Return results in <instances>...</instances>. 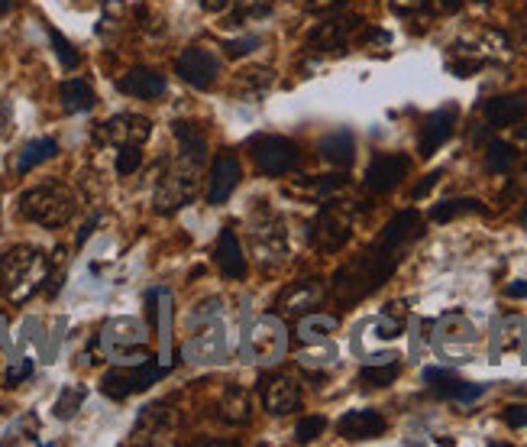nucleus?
<instances>
[{
  "mask_svg": "<svg viewBox=\"0 0 527 447\" xmlns=\"http://www.w3.org/2000/svg\"><path fill=\"white\" fill-rule=\"evenodd\" d=\"M327 428V418L324 415H304L298 428H295V441L298 444H311L314 438H321Z\"/></svg>",
  "mask_w": 527,
  "mask_h": 447,
  "instance_id": "ea45409f",
  "label": "nucleus"
},
{
  "mask_svg": "<svg viewBox=\"0 0 527 447\" xmlns=\"http://www.w3.org/2000/svg\"><path fill=\"white\" fill-rule=\"evenodd\" d=\"M456 120H460V107H456V104H443L440 111H434L431 117L424 120L421 140H418V153H421L424 159H431L437 149L453 137Z\"/></svg>",
  "mask_w": 527,
  "mask_h": 447,
  "instance_id": "4468645a",
  "label": "nucleus"
},
{
  "mask_svg": "<svg viewBox=\"0 0 527 447\" xmlns=\"http://www.w3.org/2000/svg\"><path fill=\"white\" fill-rule=\"evenodd\" d=\"M140 166H143L140 146H120V153H117V175H133Z\"/></svg>",
  "mask_w": 527,
  "mask_h": 447,
  "instance_id": "79ce46f5",
  "label": "nucleus"
},
{
  "mask_svg": "<svg viewBox=\"0 0 527 447\" xmlns=\"http://www.w3.org/2000/svg\"><path fill=\"white\" fill-rule=\"evenodd\" d=\"M476 344V328L463 315H443L437 321V347L447 344Z\"/></svg>",
  "mask_w": 527,
  "mask_h": 447,
  "instance_id": "c85d7f7f",
  "label": "nucleus"
},
{
  "mask_svg": "<svg viewBox=\"0 0 527 447\" xmlns=\"http://www.w3.org/2000/svg\"><path fill=\"white\" fill-rule=\"evenodd\" d=\"M249 153H253V162L262 175H272V179H279V175L298 169V146L285 140V137H253L249 140Z\"/></svg>",
  "mask_w": 527,
  "mask_h": 447,
  "instance_id": "423d86ee",
  "label": "nucleus"
},
{
  "mask_svg": "<svg viewBox=\"0 0 527 447\" xmlns=\"http://www.w3.org/2000/svg\"><path fill=\"white\" fill-rule=\"evenodd\" d=\"M33 373V360H20L17 363V367H13L10 373H7V386L13 389V386H17V383H23V379L26 376H30Z\"/></svg>",
  "mask_w": 527,
  "mask_h": 447,
  "instance_id": "49530a36",
  "label": "nucleus"
},
{
  "mask_svg": "<svg viewBox=\"0 0 527 447\" xmlns=\"http://www.w3.org/2000/svg\"><path fill=\"white\" fill-rule=\"evenodd\" d=\"M515 162H518V149L511 143H505V140H492L489 149H485V172L505 175Z\"/></svg>",
  "mask_w": 527,
  "mask_h": 447,
  "instance_id": "72a5a7b5",
  "label": "nucleus"
},
{
  "mask_svg": "<svg viewBox=\"0 0 527 447\" xmlns=\"http://www.w3.org/2000/svg\"><path fill=\"white\" fill-rule=\"evenodd\" d=\"M249 240H253V253L259 256V263H279L285 256V227L275 214H266V221L253 224L249 230Z\"/></svg>",
  "mask_w": 527,
  "mask_h": 447,
  "instance_id": "dca6fc26",
  "label": "nucleus"
},
{
  "mask_svg": "<svg viewBox=\"0 0 527 447\" xmlns=\"http://www.w3.org/2000/svg\"><path fill=\"white\" fill-rule=\"evenodd\" d=\"M259 396L269 415H291L301 405V386L298 379L285 373H266L259 379Z\"/></svg>",
  "mask_w": 527,
  "mask_h": 447,
  "instance_id": "9b49d317",
  "label": "nucleus"
},
{
  "mask_svg": "<svg viewBox=\"0 0 527 447\" xmlns=\"http://www.w3.org/2000/svg\"><path fill=\"white\" fill-rule=\"evenodd\" d=\"M317 149H321V156L330 162V166H337V169L353 166V159H356V140H353L350 130L327 133V137L317 143Z\"/></svg>",
  "mask_w": 527,
  "mask_h": 447,
  "instance_id": "a878e982",
  "label": "nucleus"
},
{
  "mask_svg": "<svg viewBox=\"0 0 527 447\" xmlns=\"http://www.w3.org/2000/svg\"><path fill=\"white\" fill-rule=\"evenodd\" d=\"M346 0H308V10L311 13H337Z\"/></svg>",
  "mask_w": 527,
  "mask_h": 447,
  "instance_id": "de8ad7c7",
  "label": "nucleus"
},
{
  "mask_svg": "<svg viewBox=\"0 0 527 447\" xmlns=\"http://www.w3.org/2000/svg\"><path fill=\"white\" fill-rule=\"evenodd\" d=\"M13 4H17V0H0V17H4V13H7Z\"/></svg>",
  "mask_w": 527,
  "mask_h": 447,
  "instance_id": "4d7b16f0",
  "label": "nucleus"
},
{
  "mask_svg": "<svg viewBox=\"0 0 527 447\" xmlns=\"http://www.w3.org/2000/svg\"><path fill=\"white\" fill-rule=\"evenodd\" d=\"M401 373V363L398 360H369L363 373H359V383L369 386V389H385L392 386Z\"/></svg>",
  "mask_w": 527,
  "mask_h": 447,
  "instance_id": "473e14b6",
  "label": "nucleus"
},
{
  "mask_svg": "<svg viewBox=\"0 0 527 447\" xmlns=\"http://www.w3.org/2000/svg\"><path fill=\"white\" fill-rule=\"evenodd\" d=\"M411 169V159L401 156V153H385V156H376L369 162L366 169V188L376 195H388L395 192V188L401 185V179L408 175Z\"/></svg>",
  "mask_w": 527,
  "mask_h": 447,
  "instance_id": "ddd939ff",
  "label": "nucleus"
},
{
  "mask_svg": "<svg viewBox=\"0 0 527 447\" xmlns=\"http://www.w3.org/2000/svg\"><path fill=\"white\" fill-rule=\"evenodd\" d=\"M285 347H288L285 324L275 315H266L253 324V331H249V350H253V357L259 363H279L285 357Z\"/></svg>",
  "mask_w": 527,
  "mask_h": 447,
  "instance_id": "f8f14e48",
  "label": "nucleus"
},
{
  "mask_svg": "<svg viewBox=\"0 0 527 447\" xmlns=\"http://www.w3.org/2000/svg\"><path fill=\"white\" fill-rule=\"evenodd\" d=\"M463 214H489V208L476 198H450V201H440V205L431 208V221L447 224L453 218H463Z\"/></svg>",
  "mask_w": 527,
  "mask_h": 447,
  "instance_id": "2f4dec72",
  "label": "nucleus"
},
{
  "mask_svg": "<svg viewBox=\"0 0 527 447\" xmlns=\"http://www.w3.org/2000/svg\"><path fill=\"white\" fill-rule=\"evenodd\" d=\"M175 425H178L175 409H169V405H149L133 428V438H143V435H146V441L162 438V435H169V431H175Z\"/></svg>",
  "mask_w": 527,
  "mask_h": 447,
  "instance_id": "393cba45",
  "label": "nucleus"
},
{
  "mask_svg": "<svg viewBox=\"0 0 527 447\" xmlns=\"http://www.w3.org/2000/svg\"><path fill=\"white\" fill-rule=\"evenodd\" d=\"M502 422L508 428H527V402H518V405H508L502 412Z\"/></svg>",
  "mask_w": 527,
  "mask_h": 447,
  "instance_id": "c03bdc74",
  "label": "nucleus"
},
{
  "mask_svg": "<svg viewBox=\"0 0 527 447\" xmlns=\"http://www.w3.org/2000/svg\"><path fill=\"white\" fill-rule=\"evenodd\" d=\"M55 153H59V143L55 140H33V143H26L20 149V156H17V172H30L33 166H39V162H46L52 159Z\"/></svg>",
  "mask_w": 527,
  "mask_h": 447,
  "instance_id": "f704fd0d",
  "label": "nucleus"
},
{
  "mask_svg": "<svg viewBox=\"0 0 527 447\" xmlns=\"http://www.w3.org/2000/svg\"><path fill=\"white\" fill-rule=\"evenodd\" d=\"M324 295H327V289L321 286V279H298V282H291V286L282 289L275 308H279L282 315L301 318V315H308V311H314L317 305H321Z\"/></svg>",
  "mask_w": 527,
  "mask_h": 447,
  "instance_id": "2eb2a0df",
  "label": "nucleus"
},
{
  "mask_svg": "<svg viewBox=\"0 0 527 447\" xmlns=\"http://www.w3.org/2000/svg\"><path fill=\"white\" fill-rule=\"evenodd\" d=\"M198 162H191L188 156L178 153V159L169 169L162 172V179L156 185V211L159 214H175L185 205H191L198 195Z\"/></svg>",
  "mask_w": 527,
  "mask_h": 447,
  "instance_id": "20e7f679",
  "label": "nucleus"
},
{
  "mask_svg": "<svg viewBox=\"0 0 527 447\" xmlns=\"http://www.w3.org/2000/svg\"><path fill=\"white\" fill-rule=\"evenodd\" d=\"M359 23H363L359 17H337V20L321 23V26H317V30L308 36V49H311V52H343Z\"/></svg>",
  "mask_w": 527,
  "mask_h": 447,
  "instance_id": "f3484780",
  "label": "nucleus"
},
{
  "mask_svg": "<svg viewBox=\"0 0 527 447\" xmlns=\"http://www.w3.org/2000/svg\"><path fill=\"white\" fill-rule=\"evenodd\" d=\"M49 282V256L39 247H13L0 256V289L13 305H23Z\"/></svg>",
  "mask_w": 527,
  "mask_h": 447,
  "instance_id": "f257e3e1",
  "label": "nucleus"
},
{
  "mask_svg": "<svg viewBox=\"0 0 527 447\" xmlns=\"http://www.w3.org/2000/svg\"><path fill=\"white\" fill-rule=\"evenodd\" d=\"M175 75L198 91H211L220 78V56L207 46H188L175 62Z\"/></svg>",
  "mask_w": 527,
  "mask_h": 447,
  "instance_id": "0eeeda50",
  "label": "nucleus"
},
{
  "mask_svg": "<svg viewBox=\"0 0 527 447\" xmlns=\"http://www.w3.org/2000/svg\"><path fill=\"white\" fill-rule=\"evenodd\" d=\"M346 182H350V175H346V172L317 175V179L288 185V195H301V198H311V201H327V198H334L340 188H346Z\"/></svg>",
  "mask_w": 527,
  "mask_h": 447,
  "instance_id": "bb28decb",
  "label": "nucleus"
},
{
  "mask_svg": "<svg viewBox=\"0 0 527 447\" xmlns=\"http://www.w3.org/2000/svg\"><path fill=\"white\" fill-rule=\"evenodd\" d=\"M240 179H243L240 159L233 153H220L211 166V192H207V201H211V205H224V201L237 192Z\"/></svg>",
  "mask_w": 527,
  "mask_h": 447,
  "instance_id": "a211bd4d",
  "label": "nucleus"
},
{
  "mask_svg": "<svg viewBox=\"0 0 527 447\" xmlns=\"http://www.w3.org/2000/svg\"><path fill=\"white\" fill-rule=\"evenodd\" d=\"M165 376V367H152V363H140V367H120V370H110L104 376V396L110 399H127L133 392H143L146 386H152L156 379Z\"/></svg>",
  "mask_w": 527,
  "mask_h": 447,
  "instance_id": "9d476101",
  "label": "nucleus"
},
{
  "mask_svg": "<svg viewBox=\"0 0 527 447\" xmlns=\"http://www.w3.org/2000/svg\"><path fill=\"white\" fill-rule=\"evenodd\" d=\"M330 331H337L334 315H317V311H308V315H301V321H298V341L301 344H324Z\"/></svg>",
  "mask_w": 527,
  "mask_h": 447,
  "instance_id": "7c9ffc66",
  "label": "nucleus"
},
{
  "mask_svg": "<svg viewBox=\"0 0 527 447\" xmlns=\"http://www.w3.org/2000/svg\"><path fill=\"white\" fill-rule=\"evenodd\" d=\"M85 396L88 392L81 389V386H68V389H62V396H59V402H55V418H62V422H68L78 409H81V402H85Z\"/></svg>",
  "mask_w": 527,
  "mask_h": 447,
  "instance_id": "4c0bfd02",
  "label": "nucleus"
},
{
  "mask_svg": "<svg viewBox=\"0 0 527 447\" xmlns=\"http://www.w3.org/2000/svg\"><path fill=\"white\" fill-rule=\"evenodd\" d=\"M482 117L489 127H515L527 117V98L524 94H502L482 104Z\"/></svg>",
  "mask_w": 527,
  "mask_h": 447,
  "instance_id": "6ab92c4d",
  "label": "nucleus"
},
{
  "mask_svg": "<svg viewBox=\"0 0 527 447\" xmlns=\"http://www.w3.org/2000/svg\"><path fill=\"white\" fill-rule=\"evenodd\" d=\"M518 46L527 52V17H521V23H518Z\"/></svg>",
  "mask_w": 527,
  "mask_h": 447,
  "instance_id": "5fc2aeb1",
  "label": "nucleus"
},
{
  "mask_svg": "<svg viewBox=\"0 0 527 447\" xmlns=\"http://www.w3.org/2000/svg\"><path fill=\"white\" fill-rule=\"evenodd\" d=\"M521 224H524V230H527V205H524V211H521Z\"/></svg>",
  "mask_w": 527,
  "mask_h": 447,
  "instance_id": "bf43d9fd",
  "label": "nucleus"
},
{
  "mask_svg": "<svg viewBox=\"0 0 527 447\" xmlns=\"http://www.w3.org/2000/svg\"><path fill=\"white\" fill-rule=\"evenodd\" d=\"M431 0H392V10L398 17H414V13H427Z\"/></svg>",
  "mask_w": 527,
  "mask_h": 447,
  "instance_id": "a18cd8bd",
  "label": "nucleus"
},
{
  "mask_svg": "<svg viewBox=\"0 0 527 447\" xmlns=\"http://www.w3.org/2000/svg\"><path fill=\"white\" fill-rule=\"evenodd\" d=\"M440 4H443V7H447V10H456V7H460V4H463V0H440Z\"/></svg>",
  "mask_w": 527,
  "mask_h": 447,
  "instance_id": "13d9d810",
  "label": "nucleus"
},
{
  "mask_svg": "<svg viewBox=\"0 0 527 447\" xmlns=\"http://www.w3.org/2000/svg\"><path fill=\"white\" fill-rule=\"evenodd\" d=\"M256 46H262L259 36H246V39H237V43H224V56L227 59H240L246 52H253Z\"/></svg>",
  "mask_w": 527,
  "mask_h": 447,
  "instance_id": "37998d69",
  "label": "nucleus"
},
{
  "mask_svg": "<svg viewBox=\"0 0 527 447\" xmlns=\"http://www.w3.org/2000/svg\"><path fill=\"white\" fill-rule=\"evenodd\" d=\"M437 392L440 396H447V399H456V402H473V399H479L482 392H485V386H473V383H460V379H447V383H440L437 386Z\"/></svg>",
  "mask_w": 527,
  "mask_h": 447,
  "instance_id": "e433bc0d",
  "label": "nucleus"
},
{
  "mask_svg": "<svg viewBox=\"0 0 527 447\" xmlns=\"http://www.w3.org/2000/svg\"><path fill=\"white\" fill-rule=\"evenodd\" d=\"M201 7H204L207 13H220V10L230 7V0H201Z\"/></svg>",
  "mask_w": 527,
  "mask_h": 447,
  "instance_id": "603ef678",
  "label": "nucleus"
},
{
  "mask_svg": "<svg viewBox=\"0 0 527 447\" xmlns=\"http://www.w3.org/2000/svg\"><path fill=\"white\" fill-rule=\"evenodd\" d=\"M353 237V208L340 205V201H330L321 211H317V221L311 227V243L321 253H337L343 250Z\"/></svg>",
  "mask_w": 527,
  "mask_h": 447,
  "instance_id": "39448f33",
  "label": "nucleus"
},
{
  "mask_svg": "<svg viewBox=\"0 0 527 447\" xmlns=\"http://www.w3.org/2000/svg\"><path fill=\"white\" fill-rule=\"evenodd\" d=\"M214 260L220 266V273L230 276V279H246V256L243 247L233 230H220L217 237V247H214Z\"/></svg>",
  "mask_w": 527,
  "mask_h": 447,
  "instance_id": "4be33fe9",
  "label": "nucleus"
},
{
  "mask_svg": "<svg viewBox=\"0 0 527 447\" xmlns=\"http://www.w3.org/2000/svg\"><path fill=\"white\" fill-rule=\"evenodd\" d=\"M49 39H52V46H55V56H59V62L65 65V69H78V52H75V46L68 43V39L59 33V30H52L49 26Z\"/></svg>",
  "mask_w": 527,
  "mask_h": 447,
  "instance_id": "a19ab883",
  "label": "nucleus"
},
{
  "mask_svg": "<svg viewBox=\"0 0 527 447\" xmlns=\"http://www.w3.org/2000/svg\"><path fill=\"white\" fill-rule=\"evenodd\" d=\"M75 211H78V198L62 182L33 185L20 195V214L39 227H65L75 218Z\"/></svg>",
  "mask_w": 527,
  "mask_h": 447,
  "instance_id": "7ed1b4c3",
  "label": "nucleus"
},
{
  "mask_svg": "<svg viewBox=\"0 0 527 447\" xmlns=\"http://www.w3.org/2000/svg\"><path fill=\"white\" fill-rule=\"evenodd\" d=\"M59 98H62L65 114H85L97 104V94L85 78H68L65 85L59 88Z\"/></svg>",
  "mask_w": 527,
  "mask_h": 447,
  "instance_id": "cd10ccee",
  "label": "nucleus"
},
{
  "mask_svg": "<svg viewBox=\"0 0 527 447\" xmlns=\"http://www.w3.org/2000/svg\"><path fill=\"white\" fill-rule=\"evenodd\" d=\"M456 373L453 370H447V367H431V370H424V379L431 386H440V383H447V379H453Z\"/></svg>",
  "mask_w": 527,
  "mask_h": 447,
  "instance_id": "09e8293b",
  "label": "nucleus"
},
{
  "mask_svg": "<svg viewBox=\"0 0 527 447\" xmlns=\"http://www.w3.org/2000/svg\"><path fill=\"white\" fill-rule=\"evenodd\" d=\"M253 415V396L243 386H227L224 396L217 399V418L227 425H246Z\"/></svg>",
  "mask_w": 527,
  "mask_h": 447,
  "instance_id": "b1692460",
  "label": "nucleus"
},
{
  "mask_svg": "<svg viewBox=\"0 0 527 447\" xmlns=\"http://www.w3.org/2000/svg\"><path fill=\"white\" fill-rule=\"evenodd\" d=\"M421 234H424V224L418 218V211H398L395 218L385 224L382 237L376 240V253H382L388 263L398 266L401 253H405Z\"/></svg>",
  "mask_w": 527,
  "mask_h": 447,
  "instance_id": "6e6552de",
  "label": "nucleus"
},
{
  "mask_svg": "<svg viewBox=\"0 0 527 447\" xmlns=\"http://www.w3.org/2000/svg\"><path fill=\"white\" fill-rule=\"evenodd\" d=\"M505 295H508V298H524V295H527V282H521V279L511 282V286L505 289Z\"/></svg>",
  "mask_w": 527,
  "mask_h": 447,
  "instance_id": "864d4df0",
  "label": "nucleus"
},
{
  "mask_svg": "<svg viewBox=\"0 0 527 447\" xmlns=\"http://www.w3.org/2000/svg\"><path fill=\"white\" fill-rule=\"evenodd\" d=\"M392 273H395V266L388 263L382 253H376V247H372L369 253L356 256L353 263H346V266L337 269L330 292H334V298L340 305H356V302H363L369 292H376Z\"/></svg>",
  "mask_w": 527,
  "mask_h": 447,
  "instance_id": "f03ea898",
  "label": "nucleus"
},
{
  "mask_svg": "<svg viewBox=\"0 0 527 447\" xmlns=\"http://www.w3.org/2000/svg\"><path fill=\"white\" fill-rule=\"evenodd\" d=\"M10 133V104L0 101V137H7Z\"/></svg>",
  "mask_w": 527,
  "mask_h": 447,
  "instance_id": "3c124183",
  "label": "nucleus"
},
{
  "mask_svg": "<svg viewBox=\"0 0 527 447\" xmlns=\"http://www.w3.org/2000/svg\"><path fill=\"white\" fill-rule=\"evenodd\" d=\"M175 137H178V153L188 156L191 162H198L204 166L207 162V137L194 127V124H185V120H178L175 124Z\"/></svg>",
  "mask_w": 527,
  "mask_h": 447,
  "instance_id": "c756f323",
  "label": "nucleus"
},
{
  "mask_svg": "<svg viewBox=\"0 0 527 447\" xmlns=\"http://www.w3.org/2000/svg\"><path fill=\"white\" fill-rule=\"evenodd\" d=\"M476 4H489V0H476Z\"/></svg>",
  "mask_w": 527,
  "mask_h": 447,
  "instance_id": "680f3d73",
  "label": "nucleus"
},
{
  "mask_svg": "<svg viewBox=\"0 0 527 447\" xmlns=\"http://www.w3.org/2000/svg\"><path fill=\"white\" fill-rule=\"evenodd\" d=\"M272 81H275L272 69H266V65H249V69H240L233 75L230 94L237 101H259L272 88Z\"/></svg>",
  "mask_w": 527,
  "mask_h": 447,
  "instance_id": "412c9836",
  "label": "nucleus"
},
{
  "mask_svg": "<svg viewBox=\"0 0 527 447\" xmlns=\"http://www.w3.org/2000/svg\"><path fill=\"white\" fill-rule=\"evenodd\" d=\"M518 133H521V137H524V140H527V127H521V130H518Z\"/></svg>",
  "mask_w": 527,
  "mask_h": 447,
  "instance_id": "052dcab7",
  "label": "nucleus"
},
{
  "mask_svg": "<svg viewBox=\"0 0 527 447\" xmlns=\"http://www.w3.org/2000/svg\"><path fill=\"white\" fill-rule=\"evenodd\" d=\"M272 13V0H237V10H233V23H246V20H262Z\"/></svg>",
  "mask_w": 527,
  "mask_h": 447,
  "instance_id": "58836bf2",
  "label": "nucleus"
},
{
  "mask_svg": "<svg viewBox=\"0 0 527 447\" xmlns=\"http://www.w3.org/2000/svg\"><path fill=\"white\" fill-rule=\"evenodd\" d=\"M120 91L130 94V98H140V101H156L165 94V78L152 69H130L120 81Z\"/></svg>",
  "mask_w": 527,
  "mask_h": 447,
  "instance_id": "5701e85b",
  "label": "nucleus"
},
{
  "mask_svg": "<svg viewBox=\"0 0 527 447\" xmlns=\"http://www.w3.org/2000/svg\"><path fill=\"white\" fill-rule=\"evenodd\" d=\"M152 137V124L140 114H117L104 120L101 127L94 130V140L97 143H107V146H143Z\"/></svg>",
  "mask_w": 527,
  "mask_h": 447,
  "instance_id": "1a4fd4ad",
  "label": "nucleus"
},
{
  "mask_svg": "<svg viewBox=\"0 0 527 447\" xmlns=\"http://www.w3.org/2000/svg\"><path fill=\"white\" fill-rule=\"evenodd\" d=\"M363 39H366V43H388V33H382V30H369Z\"/></svg>",
  "mask_w": 527,
  "mask_h": 447,
  "instance_id": "6e6d98bb",
  "label": "nucleus"
},
{
  "mask_svg": "<svg viewBox=\"0 0 527 447\" xmlns=\"http://www.w3.org/2000/svg\"><path fill=\"white\" fill-rule=\"evenodd\" d=\"M440 182V172H431V175H424V182L418 185V188H414V192H411V198H424L427 192H431V188Z\"/></svg>",
  "mask_w": 527,
  "mask_h": 447,
  "instance_id": "8fccbe9b",
  "label": "nucleus"
},
{
  "mask_svg": "<svg viewBox=\"0 0 527 447\" xmlns=\"http://www.w3.org/2000/svg\"><path fill=\"white\" fill-rule=\"evenodd\" d=\"M498 354L502 350H521V354H527V321L521 318H508L502 324V337H498Z\"/></svg>",
  "mask_w": 527,
  "mask_h": 447,
  "instance_id": "c9c22d12",
  "label": "nucleus"
},
{
  "mask_svg": "<svg viewBox=\"0 0 527 447\" xmlns=\"http://www.w3.org/2000/svg\"><path fill=\"white\" fill-rule=\"evenodd\" d=\"M340 438L346 441H372L385 431V418L372 409H359V412H346L337 422Z\"/></svg>",
  "mask_w": 527,
  "mask_h": 447,
  "instance_id": "aec40b11",
  "label": "nucleus"
}]
</instances>
